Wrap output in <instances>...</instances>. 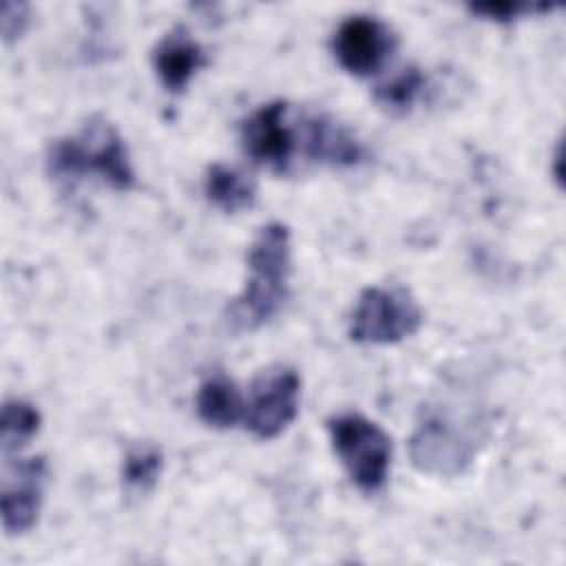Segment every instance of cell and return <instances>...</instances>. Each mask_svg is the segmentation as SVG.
<instances>
[{
	"instance_id": "obj_6",
	"label": "cell",
	"mask_w": 566,
	"mask_h": 566,
	"mask_svg": "<svg viewBox=\"0 0 566 566\" xmlns=\"http://www.w3.org/2000/svg\"><path fill=\"white\" fill-rule=\"evenodd\" d=\"M301 376L294 367L276 363L263 367L250 385L245 402V429L261 440L281 436L298 413Z\"/></svg>"
},
{
	"instance_id": "obj_1",
	"label": "cell",
	"mask_w": 566,
	"mask_h": 566,
	"mask_svg": "<svg viewBox=\"0 0 566 566\" xmlns=\"http://www.w3.org/2000/svg\"><path fill=\"white\" fill-rule=\"evenodd\" d=\"M292 234L281 221L259 228L248 250V279L241 294L228 307V321L237 329H256L270 323L290 296Z\"/></svg>"
},
{
	"instance_id": "obj_13",
	"label": "cell",
	"mask_w": 566,
	"mask_h": 566,
	"mask_svg": "<svg viewBox=\"0 0 566 566\" xmlns=\"http://www.w3.org/2000/svg\"><path fill=\"white\" fill-rule=\"evenodd\" d=\"M203 192L214 208L228 214L250 208L256 199V188L252 179L239 168L226 166V164L208 166L206 179H203Z\"/></svg>"
},
{
	"instance_id": "obj_18",
	"label": "cell",
	"mask_w": 566,
	"mask_h": 566,
	"mask_svg": "<svg viewBox=\"0 0 566 566\" xmlns=\"http://www.w3.org/2000/svg\"><path fill=\"white\" fill-rule=\"evenodd\" d=\"M29 24V4L7 0L2 2V40L9 44L18 40Z\"/></svg>"
},
{
	"instance_id": "obj_17",
	"label": "cell",
	"mask_w": 566,
	"mask_h": 566,
	"mask_svg": "<svg viewBox=\"0 0 566 566\" xmlns=\"http://www.w3.org/2000/svg\"><path fill=\"white\" fill-rule=\"evenodd\" d=\"M551 4H533V2H511V0H502V2H475L469 4V11L475 15H482L486 20L493 22H513L517 18L531 15V13H539V11H551Z\"/></svg>"
},
{
	"instance_id": "obj_7",
	"label": "cell",
	"mask_w": 566,
	"mask_h": 566,
	"mask_svg": "<svg viewBox=\"0 0 566 566\" xmlns=\"http://www.w3.org/2000/svg\"><path fill=\"white\" fill-rule=\"evenodd\" d=\"M294 124L292 106L285 99L261 104L241 124L245 155L272 172H287L301 148V128Z\"/></svg>"
},
{
	"instance_id": "obj_12",
	"label": "cell",
	"mask_w": 566,
	"mask_h": 566,
	"mask_svg": "<svg viewBox=\"0 0 566 566\" xmlns=\"http://www.w3.org/2000/svg\"><path fill=\"white\" fill-rule=\"evenodd\" d=\"M199 418L214 429H232L245 416V400L234 380L223 374L208 376L195 396Z\"/></svg>"
},
{
	"instance_id": "obj_4",
	"label": "cell",
	"mask_w": 566,
	"mask_h": 566,
	"mask_svg": "<svg viewBox=\"0 0 566 566\" xmlns=\"http://www.w3.org/2000/svg\"><path fill=\"white\" fill-rule=\"evenodd\" d=\"M327 431L352 482L365 493L382 489L391 464V438L385 429L363 413L345 411L327 420Z\"/></svg>"
},
{
	"instance_id": "obj_2",
	"label": "cell",
	"mask_w": 566,
	"mask_h": 566,
	"mask_svg": "<svg viewBox=\"0 0 566 566\" xmlns=\"http://www.w3.org/2000/svg\"><path fill=\"white\" fill-rule=\"evenodd\" d=\"M482 442L484 422L478 413H460L455 405L436 402L420 409L409 455L422 473L453 478L475 460Z\"/></svg>"
},
{
	"instance_id": "obj_15",
	"label": "cell",
	"mask_w": 566,
	"mask_h": 566,
	"mask_svg": "<svg viewBox=\"0 0 566 566\" xmlns=\"http://www.w3.org/2000/svg\"><path fill=\"white\" fill-rule=\"evenodd\" d=\"M164 455L153 442H135L126 449L122 460V482L130 493H148L161 473Z\"/></svg>"
},
{
	"instance_id": "obj_8",
	"label": "cell",
	"mask_w": 566,
	"mask_h": 566,
	"mask_svg": "<svg viewBox=\"0 0 566 566\" xmlns=\"http://www.w3.org/2000/svg\"><path fill=\"white\" fill-rule=\"evenodd\" d=\"M396 33L391 27L374 15H347L332 38L336 62L356 77L378 73L396 51Z\"/></svg>"
},
{
	"instance_id": "obj_9",
	"label": "cell",
	"mask_w": 566,
	"mask_h": 566,
	"mask_svg": "<svg viewBox=\"0 0 566 566\" xmlns=\"http://www.w3.org/2000/svg\"><path fill=\"white\" fill-rule=\"evenodd\" d=\"M4 462L7 469L0 495L2 526L7 535H22L38 522L46 486V462L42 455Z\"/></svg>"
},
{
	"instance_id": "obj_5",
	"label": "cell",
	"mask_w": 566,
	"mask_h": 566,
	"mask_svg": "<svg viewBox=\"0 0 566 566\" xmlns=\"http://www.w3.org/2000/svg\"><path fill=\"white\" fill-rule=\"evenodd\" d=\"M420 325L422 310L407 287L369 285L352 310L349 338L358 345H394L413 336Z\"/></svg>"
},
{
	"instance_id": "obj_14",
	"label": "cell",
	"mask_w": 566,
	"mask_h": 566,
	"mask_svg": "<svg viewBox=\"0 0 566 566\" xmlns=\"http://www.w3.org/2000/svg\"><path fill=\"white\" fill-rule=\"evenodd\" d=\"M42 416L29 400L22 398H7L2 405V422H0V442L4 460L13 453H20L33 436L40 431Z\"/></svg>"
},
{
	"instance_id": "obj_3",
	"label": "cell",
	"mask_w": 566,
	"mask_h": 566,
	"mask_svg": "<svg viewBox=\"0 0 566 566\" xmlns=\"http://www.w3.org/2000/svg\"><path fill=\"white\" fill-rule=\"evenodd\" d=\"M46 166L55 179L95 177L122 192L135 186L128 148L115 126L102 117H93L77 133L55 139L49 148Z\"/></svg>"
},
{
	"instance_id": "obj_10",
	"label": "cell",
	"mask_w": 566,
	"mask_h": 566,
	"mask_svg": "<svg viewBox=\"0 0 566 566\" xmlns=\"http://www.w3.org/2000/svg\"><path fill=\"white\" fill-rule=\"evenodd\" d=\"M305 157L329 166H354L363 159L360 139L340 122L325 113H312L298 122Z\"/></svg>"
},
{
	"instance_id": "obj_16",
	"label": "cell",
	"mask_w": 566,
	"mask_h": 566,
	"mask_svg": "<svg viewBox=\"0 0 566 566\" xmlns=\"http://www.w3.org/2000/svg\"><path fill=\"white\" fill-rule=\"evenodd\" d=\"M424 75L418 66H405L374 88V99L389 113H407L424 91Z\"/></svg>"
},
{
	"instance_id": "obj_11",
	"label": "cell",
	"mask_w": 566,
	"mask_h": 566,
	"mask_svg": "<svg viewBox=\"0 0 566 566\" xmlns=\"http://www.w3.org/2000/svg\"><path fill=\"white\" fill-rule=\"evenodd\" d=\"M150 60L164 88L184 93L195 73L206 64V51L184 27H175L155 44Z\"/></svg>"
}]
</instances>
